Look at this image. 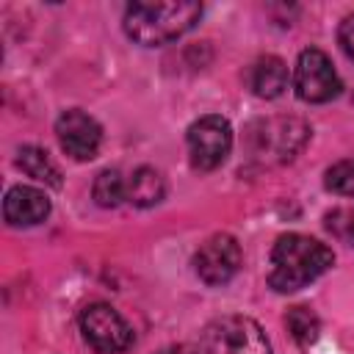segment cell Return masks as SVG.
<instances>
[{
  "instance_id": "obj_10",
  "label": "cell",
  "mask_w": 354,
  "mask_h": 354,
  "mask_svg": "<svg viewBox=\"0 0 354 354\" xmlns=\"http://www.w3.org/2000/svg\"><path fill=\"white\" fill-rule=\"evenodd\" d=\"M246 86L260 100H274L288 88V66L277 55H260L246 69Z\"/></svg>"
},
{
  "instance_id": "obj_6",
  "label": "cell",
  "mask_w": 354,
  "mask_h": 354,
  "mask_svg": "<svg viewBox=\"0 0 354 354\" xmlns=\"http://www.w3.org/2000/svg\"><path fill=\"white\" fill-rule=\"evenodd\" d=\"M293 86H296V94L304 102H329L343 88L340 75L335 72L329 55L315 50V47H307V50L299 53L296 72H293Z\"/></svg>"
},
{
  "instance_id": "obj_9",
  "label": "cell",
  "mask_w": 354,
  "mask_h": 354,
  "mask_svg": "<svg viewBox=\"0 0 354 354\" xmlns=\"http://www.w3.org/2000/svg\"><path fill=\"white\" fill-rule=\"evenodd\" d=\"M50 213V199L33 185H14L3 199V216L11 227H33Z\"/></svg>"
},
{
  "instance_id": "obj_3",
  "label": "cell",
  "mask_w": 354,
  "mask_h": 354,
  "mask_svg": "<svg viewBox=\"0 0 354 354\" xmlns=\"http://www.w3.org/2000/svg\"><path fill=\"white\" fill-rule=\"evenodd\" d=\"M202 354H271L268 337L246 315H221L210 321L199 343Z\"/></svg>"
},
{
  "instance_id": "obj_15",
  "label": "cell",
  "mask_w": 354,
  "mask_h": 354,
  "mask_svg": "<svg viewBox=\"0 0 354 354\" xmlns=\"http://www.w3.org/2000/svg\"><path fill=\"white\" fill-rule=\"evenodd\" d=\"M326 188L340 196H354V158L337 160L326 169Z\"/></svg>"
},
{
  "instance_id": "obj_8",
  "label": "cell",
  "mask_w": 354,
  "mask_h": 354,
  "mask_svg": "<svg viewBox=\"0 0 354 354\" xmlns=\"http://www.w3.org/2000/svg\"><path fill=\"white\" fill-rule=\"evenodd\" d=\"M55 136H58V144L61 149L75 158V160H91L97 158L100 152V144H102V127L94 116L72 108V111H64L58 119H55Z\"/></svg>"
},
{
  "instance_id": "obj_5",
  "label": "cell",
  "mask_w": 354,
  "mask_h": 354,
  "mask_svg": "<svg viewBox=\"0 0 354 354\" xmlns=\"http://www.w3.org/2000/svg\"><path fill=\"white\" fill-rule=\"evenodd\" d=\"M80 332H83V340L100 354H119L133 343L130 324L111 304H102V301L88 304L80 313Z\"/></svg>"
},
{
  "instance_id": "obj_13",
  "label": "cell",
  "mask_w": 354,
  "mask_h": 354,
  "mask_svg": "<svg viewBox=\"0 0 354 354\" xmlns=\"http://www.w3.org/2000/svg\"><path fill=\"white\" fill-rule=\"evenodd\" d=\"M91 194H94V202L100 207H116L127 199V183L116 169H105L97 174Z\"/></svg>"
},
{
  "instance_id": "obj_7",
  "label": "cell",
  "mask_w": 354,
  "mask_h": 354,
  "mask_svg": "<svg viewBox=\"0 0 354 354\" xmlns=\"http://www.w3.org/2000/svg\"><path fill=\"white\" fill-rule=\"evenodd\" d=\"M241 246L232 235L227 232H216L210 235L194 254V268H196V277L207 285H224L230 282L238 268H241Z\"/></svg>"
},
{
  "instance_id": "obj_16",
  "label": "cell",
  "mask_w": 354,
  "mask_h": 354,
  "mask_svg": "<svg viewBox=\"0 0 354 354\" xmlns=\"http://www.w3.org/2000/svg\"><path fill=\"white\" fill-rule=\"evenodd\" d=\"M337 39H340V47L346 50V55L354 61V14H348V17L340 22Z\"/></svg>"
},
{
  "instance_id": "obj_4",
  "label": "cell",
  "mask_w": 354,
  "mask_h": 354,
  "mask_svg": "<svg viewBox=\"0 0 354 354\" xmlns=\"http://www.w3.org/2000/svg\"><path fill=\"white\" fill-rule=\"evenodd\" d=\"M185 141H188L191 166L199 171H210L227 160V155L232 149V127L224 116L207 113L188 127Z\"/></svg>"
},
{
  "instance_id": "obj_1",
  "label": "cell",
  "mask_w": 354,
  "mask_h": 354,
  "mask_svg": "<svg viewBox=\"0 0 354 354\" xmlns=\"http://www.w3.org/2000/svg\"><path fill=\"white\" fill-rule=\"evenodd\" d=\"M335 254L326 243L318 238L288 232L277 238L271 249V268H268V285L277 293H293L307 288L313 279H318L329 266Z\"/></svg>"
},
{
  "instance_id": "obj_17",
  "label": "cell",
  "mask_w": 354,
  "mask_h": 354,
  "mask_svg": "<svg viewBox=\"0 0 354 354\" xmlns=\"http://www.w3.org/2000/svg\"><path fill=\"white\" fill-rule=\"evenodd\" d=\"M337 216H340V218H346V221L329 218V227H335L343 238H351V241H354V210H337Z\"/></svg>"
},
{
  "instance_id": "obj_2",
  "label": "cell",
  "mask_w": 354,
  "mask_h": 354,
  "mask_svg": "<svg viewBox=\"0 0 354 354\" xmlns=\"http://www.w3.org/2000/svg\"><path fill=\"white\" fill-rule=\"evenodd\" d=\"M202 6L194 0H144L130 3L124 11V30L144 47H158L180 39L196 25Z\"/></svg>"
},
{
  "instance_id": "obj_12",
  "label": "cell",
  "mask_w": 354,
  "mask_h": 354,
  "mask_svg": "<svg viewBox=\"0 0 354 354\" xmlns=\"http://www.w3.org/2000/svg\"><path fill=\"white\" fill-rule=\"evenodd\" d=\"M17 166H19L28 177H33V180H39V183H47V185H53V188L61 185V171H58V166H55L53 158H50L44 149H39V147H22V149L17 152Z\"/></svg>"
},
{
  "instance_id": "obj_14",
  "label": "cell",
  "mask_w": 354,
  "mask_h": 354,
  "mask_svg": "<svg viewBox=\"0 0 354 354\" xmlns=\"http://www.w3.org/2000/svg\"><path fill=\"white\" fill-rule=\"evenodd\" d=\"M285 324H288V332L293 335V340L301 343V346L313 343V340L318 337V332H321V321H318V315H315L310 307H301V304L288 310Z\"/></svg>"
},
{
  "instance_id": "obj_11",
  "label": "cell",
  "mask_w": 354,
  "mask_h": 354,
  "mask_svg": "<svg viewBox=\"0 0 354 354\" xmlns=\"http://www.w3.org/2000/svg\"><path fill=\"white\" fill-rule=\"evenodd\" d=\"M166 194V183L160 177V171H155L152 166H141L133 171V177L127 180V199L138 207H152L163 199Z\"/></svg>"
}]
</instances>
